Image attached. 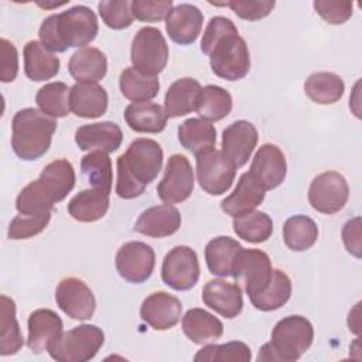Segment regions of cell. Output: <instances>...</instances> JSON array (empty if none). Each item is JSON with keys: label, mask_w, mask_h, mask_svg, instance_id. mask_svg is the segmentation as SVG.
<instances>
[{"label": "cell", "mask_w": 362, "mask_h": 362, "mask_svg": "<svg viewBox=\"0 0 362 362\" xmlns=\"http://www.w3.org/2000/svg\"><path fill=\"white\" fill-rule=\"evenodd\" d=\"M274 4L273 0H232L226 3L239 18L247 21H257L267 17L274 8Z\"/></svg>", "instance_id": "48"}, {"label": "cell", "mask_w": 362, "mask_h": 362, "mask_svg": "<svg viewBox=\"0 0 362 362\" xmlns=\"http://www.w3.org/2000/svg\"><path fill=\"white\" fill-rule=\"evenodd\" d=\"M127 126L137 133H160L167 126L165 110L154 102H133L123 113Z\"/></svg>", "instance_id": "28"}, {"label": "cell", "mask_w": 362, "mask_h": 362, "mask_svg": "<svg viewBox=\"0 0 362 362\" xmlns=\"http://www.w3.org/2000/svg\"><path fill=\"white\" fill-rule=\"evenodd\" d=\"M182 331L194 344H208L222 337L223 324L204 308H191L182 317Z\"/></svg>", "instance_id": "30"}, {"label": "cell", "mask_w": 362, "mask_h": 362, "mask_svg": "<svg viewBox=\"0 0 362 362\" xmlns=\"http://www.w3.org/2000/svg\"><path fill=\"white\" fill-rule=\"evenodd\" d=\"M1 300V321H0V355L8 356L17 354L24 345L20 325L16 318V303L3 294Z\"/></svg>", "instance_id": "39"}, {"label": "cell", "mask_w": 362, "mask_h": 362, "mask_svg": "<svg viewBox=\"0 0 362 362\" xmlns=\"http://www.w3.org/2000/svg\"><path fill=\"white\" fill-rule=\"evenodd\" d=\"M122 95L133 102H148L157 96L160 82L156 76H148L137 69L126 68L119 78Z\"/></svg>", "instance_id": "38"}, {"label": "cell", "mask_w": 362, "mask_h": 362, "mask_svg": "<svg viewBox=\"0 0 362 362\" xmlns=\"http://www.w3.org/2000/svg\"><path fill=\"white\" fill-rule=\"evenodd\" d=\"M273 267L267 253L259 249H240L232 269V277L245 284L249 298L262 293L269 284Z\"/></svg>", "instance_id": "10"}, {"label": "cell", "mask_w": 362, "mask_h": 362, "mask_svg": "<svg viewBox=\"0 0 362 362\" xmlns=\"http://www.w3.org/2000/svg\"><path fill=\"white\" fill-rule=\"evenodd\" d=\"M232 106L233 100L226 89L218 85H206L199 92L195 110L204 120L218 122L230 113Z\"/></svg>", "instance_id": "35"}, {"label": "cell", "mask_w": 362, "mask_h": 362, "mask_svg": "<svg viewBox=\"0 0 362 362\" xmlns=\"http://www.w3.org/2000/svg\"><path fill=\"white\" fill-rule=\"evenodd\" d=\"M232 226L240 239L250 243L266 242L273 233V221L262 211H250L235 216Z\"/></svg>", "instance_id": "41"}, {"label": "cell", "mask_w": 362, "mask_h": 362, "mask_svg": "<svg viewBox=\"0 0 362 362\" xmlns=\"http://www.w3.org/2000/svg\"><path fill=\"white\" fill-rule=\"evenodd\" d=\"M257 129L247 120H236L230 123L222 133V150L221 153L228 158L235 168L243 167L256 144H257Z\"/></svg>", "instance_id": "17"}, {"label": "cell", "mask_w": 362, "mask_h": 362, "mask_svg": "<svg viewBox=\"0 0 362 362\" xmlns=\"http://www.w3.org/2000/svg\"><path fill=\"white\" fill-rule=\"evenodd\" d=\"M161 279L164 284L177 291L192 288L199 279V262L197 252L185 245L173 247L164 256Z\"/></svg>", "instance_id": "11"}, {"label": "cell", "mask_w": 362, "mask_h": 362, "mask_svg": "<svg viewBox=\"0 0 362 362\" xmlns=\"http://www.w3.org/2000/svg\"><path fill=\"white\" fill-rule=\"evenodd\" d=\"M201 51L209 57L212 72L226 81H239L250 69V54L246 41L239 35L230 18L215 16L209 20Z\"/></svg>", "instance_id": "1"}, {"label": "cell", "mask_w": 362, "mask_h": 362, "mask_svg": "<svg viewBox=\"0 0 362 362\" xmlns=\"http://www.w3.org/2000/svg\"><path fill=\"white\" fill-rule=\"evenodd\" d=\"M115 266L122 279L133 284H140L153 274L156 253L150 245L132 240L120 246L115 257Z\"/></svg>", "instance_id": "14"}, {"label": "cell", "mask_w": 362, "mask_h": 362, "mask_svg": "<svg viewBox=\"0 0 362 362\" xmlns=\"http://www.w3.org/2000/svg\"><path fill=\"white\" fill-rule=\"evenodd\" d=\"M24 72L28 79L42 82L59 72V58L40 41H28L24 47Z\"/></svg>", "instance_id": "29"}, {"label": "cell", "mask_w": 362, "mask_h": 362, "mask_svg": "<svg viewBox=\"0 0 362 362\" xmlns=\"http://www.w3.org/2000/svg\"><path fill=\"white\" fill-rule=\"evenodd\" d=\"M130 61L134 69L148 76H157L165 68L168 45L158 28L143 27L136 33L132 41Z\"/></svg>", "instance_id": "8"}, {"label": "cell", "mask_w": 362, "mask_h": 362, "mask_svg": "<svg viewBox=\"0 0 362 362\" xmlns=\"http://www.w3.org/2000/svg\"><path fill=\"white\" fill-rule=\"evenodd\" d=\"M197 178L199 187L209 195H222L233 184L236 168L225 156L215 148L195 156Z\"/></svg>", "instance_id": "9"}, {"label": "cell", "mask_w": 362, "mask_h": 362, "mask_svg": "<svg viewBox=\"0 0 362 362\" xmlns=\"http://www.w3.org/2000/svg\"><path fill=\"white\" fill-rule=\"evenodd\" d=\"M28 338L27 345L34 354L48 351L64 334L61 317L49 308H38L28 317Z\"/></svg>", "instance_id": "19"}, {"label": "cell", "mask_w": 362, "mask_h": 362, "mask_svg": "<svg viewBox=\"0 0 362 362\" xmlns=\"http://www.w3.org/2000/svg\"><path fill=\"white\" fill-rule=\"evenodd\" d=\"M68 1H62V3H52V4H47V3H37L40 7H44V8H52V7H59V6H64L66 4Z\"/></svg>", "instance_id": "51"}, {"label": "cell", "mask_w": 362, "mask_h": 362, "mask_svg": "<svg viewBox=\"0 0 362 362\" xmlns=\"http://www.w3.org/2000/svg\"><path fill=\"white\" fill-rule=\"evenodd\" d=\"M52 211H47L35 215H17L8 225L7 236L13 240H21L33 238L41 233L51 221Z\"/></svg>", "instance_id": "44"}, {"label": "cell", "mask_w": 362, "mask_h": 362, "mask_svg": "<svg viewBox=\"0 0 362 362\" xmlns=\"http://www.w3.org/2000/svg\"><path fill=\"white\" fill-rule=\"evenodd\" d=\"M109 194L96 188L82 189L68 202V214L78 222H96L109 209Z\"/></svg>", "instance_id": "32"}, {"label": "cell", "mask_w": 362, "mask_h": 362, "mask_svg": "<svg viewBox=\"0 0 362 362\" xmlns=\"http://www.w3.org/2000/svg\"><path fill=\"white\" fill-rule=\"evenodd\" d=\"M342 240L346 247V250L354 255L355 257L362 256L361 249V218L355 216L354 219H349L345 222L342 228Z\"/></svg>", "instance_id": "50"}, {"label": "cell", "mask_w": 362, "mask_h": 362, "mask_svg": "<svg viewBox=\"0 0 362 362\" xmlns=\"http://www.w3.org/2000/svg\"><path fill=\"white\" fill-rule=\"evenodd\" d=\"M1 82H13L18 72V54L13 42L6 38H1Z\"/></svg>", "instance_id": "49"}, {"label": "cell", "mask_w": 362, "mask_h": 362, "mask_svg": "<svg viewBox=\"0 0 362 362\" xmlns=\"http://www.w3.org/2000/svg\"><path fill=\"white\" fill-rule=\"evenodd\" d=\"M178 141L194 156L214 148L216 143L215 127L204 119L191 117L178 126Z\"/></svg>", "instance_id": "33"}, {"label": "cell", "mask_w": 362, "mask_h": 362, "mask_svg": "<svg viewBox=\"0 0 362 362\" xmlns=\"http://www.w3.org/2000/svg\"><path fill=\"white\" fill-rule=\"evenodd\" d=\"M181 226L180 211L168 204L144 209L136 223L134 230L148 238H165L175 233Z\"/></svg>", "instance_id": "22"}, {"label": "cell", "mask_w": 362, "mask_h": 362, "mask_svg": "<svg viewBox=\"0 0 362 362\" xmlns=\"http://www.w3.org/2000/svg\"><path fill=\"white\" fill-rule=\"evenodd\" d=\"M173 10V0H133V17L140 21H161Z\"/></svg>", "instance_id": "46"}, {"label": "cell", "mask_w": 362, "mask_h": 362, "mask_svg": "<svg viewBox=\"0 0 362 362\" xmlns=\"http://www.w3.org/2000/svg\"><path fill=\"white\" fill-rule=\"evenodd\" d=\"M349 198V187L345 177L337 171H325L317 175L308 188V202L317 212L332 215L339 212Z\"/></svg>", "instance_id": "12"}, {"label": "cell", "mask_w": 362, "mask_h": 362, "mask_svg": "<svg viewBox=\"0 0 362 362\" xmlns=\"http://www.w3.org/2000/svg\"><path fill=\"white\" fill-rule=\"evenodd\" d=\"M182 314L181 301L165 291H156L144 298L140 307L141 320L156 331L175 327Z\"/></svg>", "instance_id": "18"}, {"label": "cell", "mask_w": 362, "mask_h": 362, "mask_svg": "<svg viewBox=\"0 0 362 362\" xmlns=\"http://www.w3.org/2000/svg\"><path fill=\"white\" fill-rule=\"evenodd\" d=\"M71 110L83 119H96L107 110V92L99 83L76 82L69 92Z\"/></svg>", "instance_id": "24"}, {"label": "cell", "mask_w": 362, "mask_h": 362, "mask_svg": "<svg viewBox=\"0 0 362 362\" xmlns=\"http://www.w3.org/2000/svg\"><path fill=\"white\" fill-rule=\"evenodd\" d=\"M345 90V85L341 76L332 72H315L311 74L305 83V95L318 105H332L338 102Z\"/></svg>", "instance_id": "34"}, {"label": "cell", "mask_w": 362, "mask_h": 362, "mask_svg": "<svg viewBox=\"0 0 362 362\" xmlns=\"http://www.w3.org/2000/svg\"><path fill=\"white\" fill-rule=\"evenodd\" d=\"M202 301L225 318H235L242 313L243 296L238 283L222 279L209 280L202 288Z\"/></svg>", "instance_id": "20"}, {"label": "cell", "mask_w": 362, "mask_h": 362, "mask_svg": "<svg viewBox=\"0 0 362 362\" xmlns=\"http://www.w3.org/2000/svg\"><path fill=\"white\" fill-rule=\"evenodd\" d=\"M242 245L229 236L211 239L205 246V262L209 273L219 277L232 276L233 263Z\"/></svg>", "instance_id": "31"}, {"label": "cell", "mask_w": 362, "mask_h": 362, "mask_svg": "<svg viewBox=\"0 0 362 362\" xmlns=\"http://www.w3.org/2000/svg\"><path fill=\"white\" fill-rule=\"evenodd\" d=\"M250 359V348L240 341L206 345L194 356L195 362H249Z\"/></svg>", "instance_id": "43"}, {"label": "cell", "mask_w": 362, "mask_h": 362, "mask_svg": "<svg viewBox=\"0 0 362 362\" xmlns=\"http://www.w3.org/2000/svg\"><path fill=\"white\" fill-rule=\"evenodd\" d=\"M57 120L38 109L18 110L11 122V147L17 157L25 161L38 160L51 147Z\"/></svg>", "instance_id": "5"}, {"label": "cell", "mask_w": 362, "mask_h": 362, "mask_svg": "<svg viewBox=\"0 0 362 362\" xmlns=\"http://www.w3.org/2000/svg\"><path fill=\"white\" fill-rule=\"evenodd\" d=\"M123 141V133L115 122H98L83 124L75 132V143L79 150H102L105 153L116 151Z\"/></svg>", "instance_id": "23"}, {"label": "cell", "mask_w": 362, "mask_h": 362, "mask_svg": "<svg viewBox=\"0 0 362 362\" xmlns=\"http://www.w3.org/2000/svg\"><path fill=\"white\" fill-rule=\"evenodd\" d=\"M57 305L72 320L86 321L92 318L96 300L86 283L78 277L62 279L55 288Z\"/></svg>", "instance_id": "15"}, {"label": "cell", "mask_w": 362, "mask_h": 362, "mask_svg": "<svg viewBox=\"0 0 362 362\" xmlns=\"http://www.w3.org/2000/svg\"><path fill=\"white\" fill-rule=\"evenodd\" d=\"M194 189V170L182 154L170 156L164 177L157 185V195L164 204H180L189 198Z\"/></svg>", "instance_id": "13"}, {"label": "cell", "mask_w": 362, "mask_h": 362, "mask_svg": "<svg viewBox=\"0 0 362 362\" xmlns=\"http://www.w3.org/2000/svg\"><path fill=\"white\" fill-rule=\"evenodd\" d=\"M98 31L96 14L86 6H74L48 16L40 25L38 37L49 52H65L68 48H85Z\"/></svg>", "instance_id": "3"}, {"label": "cell", "mask_w": 362, "mask_h": 362, "mask_svg": "<svg viewBox=\"0 0 362 362\" xmlns=\"http://www.w3.org/2000/svg\"><path fill=\"white\" fill-rule=\"evenodd\" d=\"M314 10L317 14L324 18L328 24H344L346 23L354 10V3L352 1H331V0H315L313 3Z\"/></svg>", "instance_id": "47"}, {"label": "cell", "mask_w": 362, "mask_h": 362, "mask_svg": "<svg viewBox=\"0 0 362 362\" xmlns=\"http://www.w3.org/2000/svg\"><path fill=\"white\" fill-rule=\"evenodd\" d=\"M68 71L76 82L96 83L107 72L106 55L95 47L79 48L69 58Z\"/></svg>", "instance_id": "26"}, {"label": "cell", "mask_w": 362, "mask_h": 362, "mask_svg": "<svg viewBox=\"0 0 362 362\" xmlns=\"http://www.w3.org/2000/svg\"><path fill=\"white\" fill-rule=\"evenodd\" d=\"M116 194L123 199L140 197L158 175L163 165V148L153 139H136L117 157Z\"/></svg>", "instance_id": "2"}, {"label": "cell", "mask_w": 362, "mask_h": 362, "mask_svg": "<svg viewBox=\"0 0 362 362\" xmlns=\"http://www.w3.org/2000/svg\"><path fill=\"white\" fill-rule=\"evenodd\" d=\"M202 86L194 78H181L170 85L164 98V110L168 117H181L197 107Z\"/></svg>", "instance_id": "27"}, {"label": "cell", "mask_w": 362, "mask_h": 362, "mask_svg": "<svg viewBox=\"0 0 362 362\" xmlns=\"http://www.w3.org/2000/svg\"><path fill=\"white\" fill-rule=\"evenodd\" d=\"M75 180L74 165L68 160H54L42 168L38 180L20 191L16 209L23 215L52 211L54 204L62 201L74 189Z\"/></svg>", "instance_id": "4"}, {"label": "cell", "mask_w": 362, "mask_h": 362, "mask_svg": "<svg viewBox=\"0 0 362 362\" xmlns=\"http://www.w3.org/2000/svg\"><path fill=\"white\" fill-rule=\"evenodd\" d=\"M249 174L264 189H274L286 180L287 163L283 151L272 143L262 144L250 164Z\"/></svg>", "instance_id": "16"}, {"label": "cell", "mask_w": 362, "mask_h": 362, "mask_svg": "<svg viewBox=\"0 0 362 362\" xmlns=\"http://www.w3.org/2000/svg\"><path fill=\"white\" fill-rule=\"evenodd\" d=\"M313 339L314 328L305 317H284L274 325L270 342L260 348L257 361L294 362L311 346Z\"/></svg>", "instance_id": "6"}, {"label": "cell", "mask_w": 362, "mask_h": 362, "mask_svg": "<svg viewBox=\"0 0 362 362\" xmlns=\"http://www.w3.org/2000/svg\"><path fill=\"white\" fill-rule=\"evenodd\" d=\"M202 24V11L194 4L182 3L173 7L167 16L165 31L174 42L180 45H189L198 38Z\"/></svg>", "instance_id": "21"}, {"label": "cell", "mask_w": 362, "mask_h": 362, "mask_svg": "<svg viewBox=\"0 0 362 362\" xmlns=\"http://www.w3.org/2000/svg\"><path fill=\"white\" fill-rule=\"evenodd\" d=\"M291 297V280L280 269H273L272 279L266 288L250 298L255 308L260 311H274L283 307Z\"/></svg>", "instance_id": "36"}, {"label": "cell", "mask_w": 362, "mask_h": 362, "mask_svg": "<svg viewBox=\"0 0 362 362\" xmlns=\"http://www.w3.org/2000/svg\"><path fill=\"white\" fill-rule=\"evenodd\" d=\"M102 21L112 30H123L132 25L133 13L129 0H102L98 4Z\"/></svg>", "instance_id": "45"}, {"label": "cell", "mask_w": 362, "mask_h": 362, "mask_svg": "<svg viewBox=\"0 0 362 362\" xmlns=\"http://www.w3.org/2000/svg\"><path fill=\"white\" fill-rule=\"evenodd\" d=\"M81 170L92 188L110 194L113 171L112 160L107 153L102 150H93L85 154L81 160Z\"/></svg>", "instance_id": "40"}, {"label": "cell", "mask_w": 362, "mask_h": 362, "mask_svg": "<svg viewBox=\"0 0 362 362\" xmlns=\"http://www.w3.org/2000/svg\"><path fill=\"white\" fill-rule=\"evenodd\" d=\"M69 92L71 88L65 82H49L38 89L35 102L47 116L65 117L71 110Z\"/></svg>", "instance_id": "42"}, {"label": "cell", "mask_w": 362, "mask_h": 362, "mask_svg": "<svg viewBox=\"0 0 362 362\" xmlns=\"http://www.w3.org/2000/svg\"><path fill=\"white\" fill-rule=\"evenodd\" d=\"M283 239L290 250L304 252L317 242L318 226L310 216H290L283 225Z\"/></svg>", "instance_id": "37"}, {"label": "cell", "mask_w": 362, "mask_h": 362, "mask_svg": "<svg viewBox=\"0 0 362 362\" xmlns=\"http://www.w3.org/2000/svg\"><path fill=\"white\" fill-rule=\"evenodd\" d=\"M105 342L102 328L92 324H82L64 332L54 342L48 354L58 362H88L96 356Z\"/></svg>", "instance_id": "7"}, {"label": "cell", "mask_w": 362, "mask_h": 362, "mask_svg": "<svg viewBox=\"0 0 362 362\" xmlns=\"http://www.w3.org/2000/svg\"><path fill=\"white\" fill-rule=\"evenodd\" d=\"M264 189L253 180L249 171L239 177V181L230 195L221 202V209L230 216H239L246 212L255 211L264 199Z\"/></svg>", "instance_id": "25"}]
</instances>
